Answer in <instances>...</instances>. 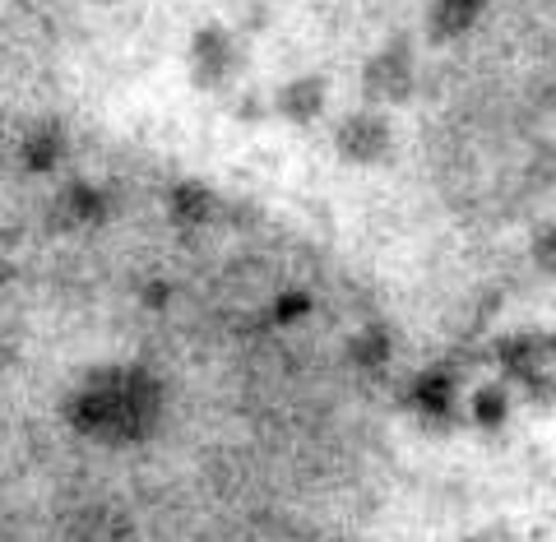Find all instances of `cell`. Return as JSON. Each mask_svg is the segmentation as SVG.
I'll return each mask as SVG.
<instances>
[{
    "label": "cell",
    "mask_w": 556,
    "mask_h": 542,
    "mask_svg": "<svg viewBox=\"0 0 556 542\" xmlns=\"http://www.w3.org/2000/svg\"><path fill=\"white\" fill-rule=\"evenodd\" d=\"M102 5H112V0H102Z\"/></svg>",
    "instance_id": "8"
},
{
    "label": "cell",
    "mask_w": 556,
    "mask_h": 542,
    "mask_svg": "<svg viewBox=\"0 0 556 542\" xmlns=\"http://www.w3.org/2000/svg\"><path fill=\"white\" fill-rule=\"evenodd\" d=\"M274 108L283 121H292V126H311L320 112H325V79L320 75H298L288 79L283 89H278Z\"/></svg>",
    "instance_id": "4"
},
{
    "label": "cell",
    "mask_w": 556,
    "mask_h": 542,
    "mask_svg": "<svg viewBox=\"0 0 556 542\" xmlns=\"http://www.w3.org/2000/svg\"><path fill=\"white\" fill-rule=\"evenodd\" d=\"M24 167H28V177H47L51 167L61 163V153H65V135L61 126H42V130H33L24 139Z\"/></svg>",
    "instance_id": "6"
},
{
    "label": "cell",
    "mask_w": 556,
    "mask_h": 542,
    "mask_svg": "<svg viewBox=\"0 0 556 542\" xmlns=\"http://www.w3.org/2000/svg\"><path fill=\"white\" fill-rule=\"evenodd\" d=\"M482 10H486V0H431V10H427L431 42H455L464 33H473Z\"/></svg>",
    "instance_id": "5"
},
{
    "label": "cell",
    "mask_w": 556,
    "mask_h": 542,
    "mask_svg": "<svg viewBox=\"0 0 556 542\" xmlns=\"http://www.w3.org/2000/svg\"><path fill=\"white\" fill-rule=\"evenodd\" d=\"M237 38L223 24H204L190 42V70H195L200 89H223L237 75Z\"/></svg>",
    "instance_id": "1"
},
{
    "label": "cell",
    "mask_w": 556,
    "mask_h": 542,
    "mask_svg": "<svg viewBox=\"0 0 556 542\" xmlns=\"http://www.w3.org/2000/svg\"><path fill=\"white\" fill-rule=\"evenodd\" d=\"M339 153L357 167H371L390 153V121L376 112H353L339 126Z\"/></svg>",
    "instance_id": "3"
},
{
    "label": "cell",
    "mask_w": 556,
    "mask_h": 542,
    "mask_svg": "<svg viewBox=\"0 0 556 542\" xmlns=\"http://www.w3.org/2000/svg\"><path fill=\"white\" fill-rule=\"evenodd\" d=\"M172 214L181 223H204V218H214V196L200 181H181L172 190Z\"/></svg>",
    "instance_id": "7"
},
{
    "label": "cell",
    "mask_w": 556,
    "mask_h": 542,
    "mask_svg": "<svg viewBox=\"0 0 556 542\" xmlns=\"http://www.w3.org/2000/svg\"><path fill=\"white\" fill-rule=\"evenodd\" d=\"M413 84H417V70H413V51L404 42L371 56L367 75H362V89H367L371 102H404L413 93Z\"/></svg>",
    "instance_id": "2"
}]
</instances>
